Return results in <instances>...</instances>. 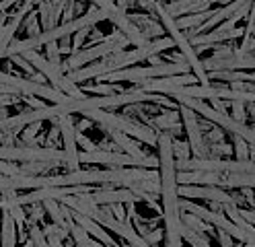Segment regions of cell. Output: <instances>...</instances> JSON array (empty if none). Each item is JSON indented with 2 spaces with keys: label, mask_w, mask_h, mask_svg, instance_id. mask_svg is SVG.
<instances>
[{
  "label": "cell",
  "mask_w": 255,
  "mask_h": 247,
  "mask_svg": "<svg viewBox=\"0 0 255 247\" xmlns=\"http://www.w3.org/2000/svg\"><path fill=\"white\" fill-rule=\"evenodd\" d=\"M173 134L171 132H156V151H158V194H161V217L165 221V241L167 247H183L181 239V210L177 196V179H175V159H173Z\"/></svg>",
  "instance_id": "cell-1"
},
{
  "label": "cell",
  "mask_w": 255,
  "mask_h": 247,
  "mask_svg": "<svg viewBox=\"0 0 255 247\" xmlns=\"http://www.w3.org/2000/svg\"><path fill=\"white\" fill-rule=\"evenodd\" d=\"M107 19H109L107 12L99 10L97 6H93V8H89L83 16H78V19H72V21H68V23H58L56 27L47 29V31H41L39 35H35V37H25V39L10 41L8 47H6V52H4V56L10 58V56L29 52V49H37V47H41V45H45V43H52V41H58V39H62V37H68V35H72V33L81 31V29H93L97 23L107 21Z\"/></svg>",
  "instance_id": "cell-2"
},
{
  "label": "cell",
  "mask_w": 255,
  "mask_h": 247,
  "mask_svg": "<svg viewBox=\"0 0 255 247\" xmlns=\"http://www.w3.org/2000/svg\"><path fill=\"white\" fill-rule=\"evenodd\" d=\"M87 120H93L95 124H99L103 130H118L124 132L128 136H134L136 140H142L144 144L154 146L156 144V132L144 124H140L132 118H126V115H116L107 109H91L87 113H83Z\"/></svg>",
  "instance_id": "cell-3"
},
{
  "label": "cell",
  "mask_w": 255,
  "mask_h": 247,
  "mask_svg": "<svg viewBox=\"0 0 255 247\" xmlns=\"http://www.w3.org/2000/svg\"><path fill=\"white\" fill-rule=\"evenodd\" d=\"M128 43H130V41H128L120 31H116V33H111V35L103 37L99 43H95V45H91L87 49H78V52H74L68 58L66 64H62V72L66 74V72H70L74 68H83V66H87L89 62H95L99 58H107L111 54H118V52H122Z\"/></svg>",
  "instance_id": "cell-4"
},
{
  "label": "cell",
  "mask_w": 255,
  "mask_h": 247,
  "mask_svg": "<svg viewBox=\"0 0 255 247\" xmlns=\"http://www.w3.org/2000/svg\"><path fill=\"white\" fill-rule=\"evenodd\" d=\"M31 66H33L35 70H39L47 80H50V87H54L56 91L64 93L66 97H72V99H83L87 97L81 89H78V85H74V82L66 76V74H62L58 68H54V66L47 62L43 56L37 54V49H29V52H23L21 54Z\"/></svg>",
  "instance_id": "cell-5"
},
{
  "label": "cell",
  "mask_w": 255,
  "mask_h": 247,
  "mask_svg": "<svg viewBox=\"0 0 255 247\" xmlns=\"http://www.w3.org/2000/svg\"><path fill=\"white\" fill-rule=\"evenodd\" d=\"M78 163L83 165H107V167H144V169H156V157L148 155L144 159L130 157L126 153H111V151H83L78 153Z\"/></svg>",
  "instance_id": "cell-6"
},
{
  "label": "cell",
  "mask_w": 255,
  "mask_h": 247,
  "mask_svg": "<svg viewBox=\"0 0 255 247\" xmlns=\"http://www.w3.org/2000/svg\"><path fill=\"white\" fill-rule=\"evenodd\" d=\"M204 70L210 72V70H247L253 72V52L245 54V52H239V49H231V47H218L216 52L212 54V58H206L202 62Z\"/></svg>",
  "instance_id": "cell-7"
},
{
  "label": "cell",
  "mask_w": 255,
  "mask_h": 247,
  "mask_svg": "<svg viewBox=\"0 0 255 247\" xmlns=\"http://www.w3.org/2000/svg\"><path fill=\"white\" fill-rule=\"evenodd\" d=\"M177 196L179 198H200V200H210V202H218V204H229V206H241L243 198L231 194L227 190H220L216 186H177Z\"/></svg>",
  "instance_id": "cell-8"
},
{
  "label": "cell",
  "mask_w": 255,
  "mask_h": 247,
  "mask_svg": "<svg viewBox=\"0 0 255 247\" xmlns=\"http://www.w3.org/2000/svg\"><path fill=\"white\" fill-rule=\"evenodd\" d=\"M179 118L183 122V128H185V134H187V144H189V153L194 155L191 159H204L208 157V144L204 140V132L200 128V120H198V113H194L187 107H179Z\"/></svg>",
  "instance_id": "cell-9"
},
{
  "label": "cell",
  "mask_w": 255,
  "mask_h": 247,
  "mask_svg": "<svg viewBox=\"0 0 255 247\" xmlns=\"http://www.w3.org/2000/svg\"><path fill=\"white\" fill-rule=\"evenodd\" d=\"M89 192L87 186H66V188H37V190H31L23 196H14V202L19 206L23 204H39L43 200H62L66 196H76V194H83Z\"/></svg>",
  "instance_id": "cell-10"
},
{
  "label": "cell",
  "mask_w": 255,
  "mask_h": 247,
  "mask_svg": "<svg viewBox=\"0 0 255 247\" xmlns=\"http://www.w3.org/2000/svg\"><path fill=\"white\" fill-rule=\"evenodd\" d=\"M58 124H60V138H62V144H64V167L68 171H74L78 169V151H76V130H74V124L70 120V115H64V118H58Z\"/></svg>",
  "instance_id": "cell-11"
},
{
  "label": "cell",
  "mask_w": 255,
  "mask_h": 247,
  "mask_svg": "<svg viewBox=\"0 0 255 247\" xmlns=\"http://www.w3.org/2000/svg\"><path fill=\"white\" fill-rule=\"evenodd\" d=\"M245 6H253V0H233V2H229V4H225L222 8H214V12L210 14V19H206L200 27H196V29H189V33L185 37H191V35H200V33H206L208 29H214V27H218L222 21H227V19H231V16L235 14V12H239L241 8H245Z\"/></svg>",
  "instance_id": "cell-12"
},
{
  "label": "cell",
  "mask_w": 255,
  "mask_h": 247,
  "mask_svg": "<svg viewBox=\"0 0 255 247\" xmlns=\"http://www.w3.org/2000/svg\"><path fill=\"white\" fill-rule=\"evenodd\" d=\"M95 204H122V202H138L140 198L136 194H132L130 190H111L109 186H103L101 190H97L93 194Z\"/></svg>",
  "instance_id": "cell-13"
},
{
  "label": "cell",
  "mask_w": 255,
  "mask_h": 247,
  "mask_svg": "<svg viewBox=\"0 0 255 247\" xmlns=\"http://www.w3.org/2000/svg\"><path fill=\"white\" fill-rule=\"evenodd\" d=\"M70 214H72V221L78 225V227H83L87 233L91 235V237H95V239H99L105 247H118V243H116V239H111V235L107 233V231L101 227V225H97L95 221H91L89 217H83V214H78V212H72L70 210Z\"/></svg>",
  "instance_id": "cell-14"
},
{
  "label": "cell",
  "mask_w": 255,
  "mask_h": 247,
  "mask_svg": "<svg viewBox=\"0 0 255 247\" xmlns=\"http://www.w3.org/2000/svg\"><path fill=\"white\" fill-rule=\"evenodd\" d=\"M146 122L150 124L148 128H152L154 132H171V134H179L181 130V118H179V111L177 109H169L161 115H154V118H146Z\"/></svg>",
  "instance_id": "cell-15"
},
{
  "label": "cell",
  "mask_w": 255,
  "mask_h": 247,
  "mask_svg": "<svg viewBox=\"0 0 255 247\" xmlns=\"http://www.w3.org/2000/svg\"><path fill=\"white\" fill-rule=\"evenodd\" d=\"M107 134L114 138V142L118 144V148H122V151L126 153V155H130V157H138V159H144V157H148L146 153H142L140 151V146L138 144H134L132 140H130V136L128 134H124V132H118V130H105Z\"/></svg>",
  "instance_id": "cell-16"
},
{
  "label": "cell",
  "mask_w": 255,
  "mask_h": 247,
  "mask_svg": "<svg viewBox=\"0 0 255 247\" xmlns=\"http://www.w3.org/2000/svg\"><path fill=\"white\" fill-rule=\"evenodd\" d=\"M0 212H2V233H0L2 247H17V223L4 208H0Z\"/></svg>",
  "instance_id": "cell-17"
},
{
  "label": "cell",
  "mask_w": 255,
  "mask_h": 247,
  "mask_svg": "<svg viewBox=\"0 0 255 247\" xmlns=\"http://www.w3.org/2000/svg\"><path fill=\"white\" fill-rule=\"evenodd\" d=\"M208 80H225V82H253V72H243V70H210L206 72Z\"/></svg>",
  "instance_id": "cell-18"
},
{
  "label": "cell",
  "mask_w": 255,
  "mask_h": 247,
  "mask_svg": "<svg viewBox=\"0 0 255 247\" xmlns=\"http://www.w3.org/2000/svg\"><path fill=\"white\" fill-rule=\"evenodd\" d=\"M222 188H253V173H222Z\"/></svg>",
  "instance_id": "cell-19"
},
{
  "label": "cell",
  "mask_w": 255,
  "mask_h": 247,
  "mask_svg": "<svg viewBox=\"0 0 255 247\" xmlns=\"http://www.w3.org/2000/svg\"><path fill=\"white\" fill-rule=\"evenodd\" d=\"M179 233H181V239H185L191 247H212L210 241H208V237H206L204 233H196V231L187 229L185 225H181Z\"/></svg>",
  "instance_id": "cell-20"
},
{
  "label": "cell",
  "mask_w": 255,
  "mask_h": 247,
  "mask_svg": "<svg viewBox=\"0 0 255 247\" xmlns=\"http://www.w3.org/2000/svg\"><path fill=\"white\" fill-rule=\"evenodd\" d=\"M233 153L237 161H253V144H247L241 136H233Z\"/></svg>",
  "instance_id": "cell-21"
},
{
  "label": "cell",
  "mask_w": 255,
  "mask_h": 247,
  "mask_svg": "<svg viewBox=\"0 0 255 247\" xmlns=\"http://www.w3.org/2000/svg\"><path fill=\"white\" fill-rule=\"evenodd\" d=\"M181 225H185L191 231H196V233H206V231H212L214 229L208 223H204L202 219L194 217V214H189V212H183V210H181Z\"/></svg>",
  "instance_id": "cell-22"
},
{
  "label": "cell",
  "mask_w": 255,
  "mask_h": 247,
  "mask_svg": "<svg viewBox=\"0 0 255 247\" xmlns=\"http://www.w3.org/2000/svg\"><path fill=\"white\" fill-rule=\"evenodd\" d=\"M58 167V163H21L19 169H21V175H41L45 171H50Z\"/></svg>",
  "instance_id": "cell-23"
},
{
  "label": "cell",
  "mask_w": 255,
  "mask_h": 247,
  "mask_svg": "<svg viewBox=\"0 0 255 247\" xmlns=\"http://www.w3.org/2000/svg\"><path fill=\"white\" fill-rule=\"evenodd\" d=\"M41 206H43V210L50 214L52 217V221H54V225H58V227H64V217H62V210H60V204L56 202V200H43L41 202Z\"/></svg>",
  "instance_id": "cell-24"
},
{
  "label": "cell",
  "mask_w": 255,
  "mask_h": 247,
  "mask_svg": "<svg viewBox=\"0 0 255 247\" xmlns=\"http://www.w3.org/2000/svg\"><path fill=\"white\" fill-rule=\"evenodd\" d=\"M60 49H58V41H52V43H45V60L50 62L54 68H58L62 72V60H60ZM64 74V72H62Z\"/></svg>",
  "instance_id": "cell-25"
},
{
  "label": "cell",
  "mask_w": 255,
  "mask_h": 247,
  "mask_svg": "<svg viewBox=\"0 0 255 247\" xmlns=\"http://www.w3.org/2000/svg\"><path fill=\"white\" fill-rule=\"evenodd\" d=\"M81 91H89L93 97H103V95H116V93H124L120 87H116L114 82H105V85H95V87H87Z\"/></svg>",
  "instance_id": "cell-26"
},
{
  "label": "cell",
  "mask_w": 255,
  "mask_h": 247,
  "mask_svg": "<svg viewBox=\"0 0 255 247\" xmlns=\"http://www.w3.org/2000/svg\"><path fill=\"white\" fill-rule=\"evenodd\" d=\"M173 159H177L175 163H181V161H187L191 159V153H189V144H185L183 140H177V138H173Z\"/></svg>",
  "instance_id": "cell-27"
},
{
  "label": "cell",
  "mask_w": 255,
  "mask_h": 247,
  "mask_svg": "<svg viewBox=\"0 0 255 247\" xmlns=\"http://www.w3.org/2000/svg\"><path fill=\"white\" fill-rule=\"evenodd\" d=\"M41 132V122H33V124H27L23 130H21V142L23 146H31L33 138Z\"/></svg>",
  "instance_id": "cell-28"
},
{
  "label": "cell",
  "mask_w": 255,
  "mask_h": 247,
  "mask_svg": "<svg viewBox=\"0 0 255 247\" xmlns=\"http://www.w3.org/2000/svg\"><path fill=\"white\" fill-rule=\"evenodd\" d=\"M231 151H233V148L229 146V142H227V140H225V142H212V144H208V157H212V159L229 157V155H231Z\"/></svg>",
  "instance_id": "cell-29"
},
{
  "label": "cell",
  "mask_w": 255,
  "mask_h": 247,
  "mask_svg": "<svg viewBox=\"0 0 255 247\" xmlns=\"http://www.w3.org/2000/svg\"><path fill=\"white\" fill-rule=\"evenodd\" d=\"M23 21H25L27 35H29V37H35V35H39V33H41V29H39V16H37V12H35V10H31Z\"/></svg>",
  "instance_id": "cell-30"
},
{
  "label": "cell",
  "mask_w": 255,
  "mask_h": 247,
  "mask_svg": "<svg viewBox=\"0 0 255 247\" xmlns=\"http://www.w3.org/2000/svg\"><path fill=\"white\" fill-rule=\"evenodd\" d=\"M91 33V29H81V31H76V33H72V41H70V49H72V54L74 52H78L81 49V45L87 41V35Z\"/></svg>",
  "instance_id": "cell-31"
},
{
  "label": "cell",
  "mask_w": 255,
  "mask_h": 247,
  "mask_svg": "<svg viewBox=\"0 0 255 247\" xmlns=\"http://www.w3.org/2000/svg\"><path fill=\"white\" fill-rule=\"evenodd\" d=\"M10 62H12V64H17L19 68H21V70H25V72H27L29 76L37 74V70H35L33 66H31V64H29V62H27V60H25V58L21 56V54H17V56H10Z\"/></svg>",
  "instance_id": "cell-32"
},
{
  "label": "cell",
  "mask_w": 255,
  "mask_h": 247,
  "mask_svg": "<svg viewBox=\"0 0 255 247\" xmlns=\"http://www.w3.org/2000/svg\"><path fill=\"white\" fill-rule=\"evenodd\" d=\"M243 105H245L243 101H231V107H233V115H231V118L235 122H243L245 124V107Z\"/></svg>",
  "instance_id": "cell-33"
},
{
  "label": "cell",
  "mask_w": 255,
  "mask_h": 247,
  "mask_svg": "<svg viewBox=\"0 0 255 247\" xmlns=\"http://www.w3.org/2000/svg\"><path fill=\"white\" fill-rule=\"evenodd\" d=\"M58 138H60V124H58V118H56L52 130H50V134H47V138H45V146L47 148H54L56 142H58Z\"/></svg>",
  "instance_id": "cell-34"
},
{
  "label": "cell",
  "mask_w": 255,
  "mask_h": 247,
  "mask_svg": "<svg viewBox=\"0 0 255 247\" xmlns=\"http://www.w3.org/2000/svg\"><path fill=\"white\" fill-rule=\"evenodd\" d=\"M212 142H225V130L218 126L208 128V140H206V144H212Z\"/></svg>",
  "instance_id": "cell-35"
},
{
  "label": "cell",
  "mask_w": 255,
  "mask_h": 247,
  "mask_svg": "<svg viewBox=\"0 0 255 247\" xmlns=\"http://www.w3.org/2000/svg\"><path fill=\"white\" fill-rule=\"evenodd\" d=\"M105 210L111 214V217H116L118 221H126V208L122 204H105Z\"/></svg>",
  "instance_id": "cell-36"
},
{
  "label": "cell",
  "mask_w": 255,
  "mask_h": 247,
  "mask_svg": "<svg viewBox=\"0 0 255 247\" xmlns=\"http://www.w3.org/2000/svg\"><path fill=\"white\" fill-rule=\"evenodd\" d=\"M163 237H165V231H163V229H154L152 233H146V235L142 237V239H144V241H146L150 247H156V245H158V241H161Z\"/></svg>",
  "instance_id": "cell-37"
},
{
  "label": "cell",
  "mask_w": 255,
  "mask_h": 247,
  "mask_svg": "<svg viewBox=\"0 0 255 247\" xmlns=\"http://www.w3.org/2000/svg\"><path fill=\"white\" fill-rule=\"evenodd\" d=\"M74 140H76V144H81L83 146V151H97V144H95V142H91L85 134H83V132H76V136H74Z\"/></svg>",
  "instance_id": "cell-38"
},
{
  "label": "cell",
  "mask_w": 255,
  "mask_h": 247,
  "mask_svg": "<svg viewBox=\"0 0 255 247\" xmlns=\"http://www.w3.org/2000/svg\"><path fill=\"white\" fill-rule=\"evenodd\" d=\"M21 95H2L0 93V107H10L12 103H19Z\"/></svg>",
  "instance_id": "cell-39"
},
{
  "label": "cell",
  "mask_w": 255,
  "mask_h": 247,
  "mask_svg": "<svg viewBox=\"0 0 255 247\" xmlns=\"http://www.w3.org/2000/svg\"><path fill=\"white\" fill-rule=\"evenodd\" d=\"M216 231H218V243H220V247H233L235 245V241H233V237L229 233H225V231H220V229H216Z\"/></svg>",
  "instance_id": "cell-40"
},
{
  "label": "cell",
  "mask_w": 255,
  "mask_h": 247,
  "mask_svg": "<svg viewBox=\"0 0 255 247\" xmlns=\"http://www.w3.org/2000/svg\"><path fill=\"white\" fill-rule=\"evenodd\" d=\"M114 2L124 14H128V8H136V0H114Z\"/></svg>",
  "instance_id": "cell-41"
},
{
  "label": "cell",
  "mask_w": 255,
  "mask_h": 247,
  "mask_svg": "<svg viewBox=\"0 0 255 247\" xmlns=\"http://www.w3.org/2000/svg\"><path fill=\"white\" fill-rule=\"evenodd\" d=\"M237 212H239V217H241L247 225H253V221H255V217H253V208L243 210V208H239V206H237Z\"/></svg>",
  "instance_id": "cell-42"
},
{
  "label": "cell",
  "mask_w": 255,
  "mask_h": 247,
  "mask_svg": "<svg viewBox=\"0 0 255 247\" xmlns=\"http://www.w3.org/2000/svg\"><path fill=\"white\" fill-rule=\"evenodd\" d=\"M212 105H214L212 109H216L218 113H225V115H229V113H227V105L222 103V99H212Z\"/></svg>",
  "instance_id": "cell-43"
},
{
  "label": "cell",
  "mask_w": 255,
  "mask_h": 247,
  "mask_svg": "<svg viewBox=\"0 0 255 247\" xmlns=\"http://www.w3.org/2000/svg\"><path fill=\"white\" fill-rule=\"evenodd\" d=\"M89 126H91V122H89V120L85 118V120H81V122H78V124L74 126V130H76V132H85V130H87Z\"/></svg>",
  "instance_id": "cell-44"
},
{
  "label": "cell",
  "mask_w": 255,
  "mask_h": 247,
  "mask_svg": "<svg viewBox=\"0 0 255 247\" xmlns=\"http://www.w3.org/2000/svg\"><path fill=\"white\" fill-rule=\"evenodd\" d=\"M6 118H10L8 109H6V107H0V120H6Z\"/></svg>",
  "instance_id": "cell-45"
},
{
  "label": "cell",
  "mask_w": 255,
  "mask_h": 247,
  "mask_svg": "<svg viewBox=\"0 0 255 247\" xmlns=\"http://www.w3.org/2000/svg\"><path fill=\"white\" fill-rule=\"evenodd\" d=\"M89 247H105V245H103V243H97L95 239H91V241H89Z\"/></svg>",
  "instance_id": "cell-46"
},
{
  "label": "cell",
  "mask_w": 255,
  "mask_h": 247,
  "mask_svg": "<svg viewBox=\"0 0 255 247\" xmlns=\"http://www.w3.org/2000/svg\"><path fill=\"white\" fill-rule=\"evenodd\" d=\"M233 247H253V245H247V243H239V245H233Z\"/></svg>",
  "instance_id": "cell-47"
},
{
  "label": "cell",
  "mask_w": 255,
  "mask_h": 247,
  "mask_svg": "<svg viewBox=\"0 0 255 247\" xmlns=\"http://www.w3.org/2000/svg\"><path fill=\"white\" fill-rule=\"evenodd\" d=\"M154 2H158V4H165V0H154Z\"/></svg>",
  "instance_id": "cell-48"
},
{
  "label": "cell",
  "mask_w": 255,
  "mask_h": 247,
  "mask_svg": "<svg viewBox=\"0 0 255 247\" xmlns=\"http://www.w3.org/2000/svg\"><path fill=\"white\" fill-rule=\"evenodd\" d=\"M124 247H128V243H126V245H124Z\"/></svg>",
  "instance_id": "cell-49"
},
{
  "label": "cell",
  "mask_w": 255,
  "mask_h": 247,
  "mask_svg": "<svg viewBox=\"0 0 255 247\" xmlns=\"http://www.w3.org/2000/svg\"><path fill=\"white\" fill-rule=\"evenodd\" d=\"M0 200H2V198H0Z\"/></svg>",
  "instance_id": "cell-50"
},
{
  "label": "cell",
  "mask_w": 255,
  "mask_h": 247,
  "mask_svg": "<svg viewBox=\"0 0 255 247\" xmlns=\"http://www.w3.org/2000/svg\"><path fill=\"white\" fill-rule=\"evenodd\" d=\"M165 247H167V245H165Z\"/></svg>",
  "instance_id": "cell-51"
}]
</instances>
